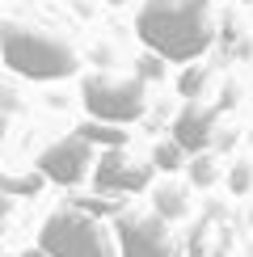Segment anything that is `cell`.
<instances>
[{"label":"cell","instance_id":"cell-3","mask_svg":"<svg viewBox=\"0 0 253 257\" xmlns=\"http://www.w3.org/2000/svg\"><path fill=\"white\" fill-rule=\"evenodd\" d=\"M80 101L89 118L131 126L148 110V80L140 72H89L80 80Z\"/></svg>","mask_w":253,"mask_h":257},{"label":"cell","instance_id":"cell-10","mask_svg":"<svg viewBox=\"0 0 253 257\" xmlns=\"http://www.w3.org/2000/svg\"><path fill=\"white\" fill-rule=\"evenodd\" d=\"M152 156H156V165H161V169H177V165L186 160V148L177 144V139H161Z\"/></svg>","mask_w":253,"mask_h":257},{"label":"cell","instance_id":"cell-6","mask_svg":"<svg viewBox=\"0 0 253 257\" xmlns=\"http://www.w3.org/2000/svg\"><path fill=\"white\" fill-rule=\"evenodd\" d=\"M118 249H122V257H165L169 232L156 215H122L118 219Z\"/></svg>","mask_w":253,"mask_h":257},{"label":"cell","instance_id":"cell-4","mask_svg":"<svg viewBox=\"0 0 253 257\" xmlns=\"http://www.w3.org/2000/svg\"><path fill=\"white\" fill-rule=\"evenodd\" d=\"M38 249L47 257H118L101 219L80 207H59L38 232Z\"/></svg>","mask_w":253,"mask_h":257},{"label":"cell","instance_id":"cell-7","mask_svg":"<svg viewBox=\"0 0 253 257\" xmlns=\"http://www.w3.org/2000/svg\"><path fill=\"white\" fill-rule=\"evenodd\" d=\"M93 177H97V190H144L148 186V169L135 165L122 148H105Z\"/></svg>","mask_w":253,"mask_h":257},{"label":"cell","instance_id":"cell-8","mask_svg":"<svg viewBox=\"0 0 253 257\" xmlns=\"http://www.w3.org/2000/svg\"><path fill=\"white\" fill-rule=\"evenodd\" d=\"M211 126H215V114L211 110H198V105H186L182 118L173 122V139L186 148V152H203L207 139H211Z\"/></svg>","mask_w":253,"mask_h":257},{"label":"cell","instance_id":"cell-5","mask_svg":"<svg viewBox=\"0 0 253 257\" xmlns=\"http://www.w3.org/2000/svg\"><path fill=\"white\" fill-rule=\"evenodd\" d=\"M93 169H97V160H93V144L80 131L59 135L55 144H47V148H42V156H38V173L51 177V181H59V186H80Z\"/></svg>","mask_w":253,"mask_h":257},{"label":"cell","instance_id":"cell-1","mask_svg":"<svg viewBox=\"0 0 253 257\" xmlns=\"http://www.w3.org/2000/svg\"><path fill=\"white\" fill-rule=\"evenodd\" d=\"M135 34L156 59L190 68L215 42L211 0H144L135 13Z\"/></svg>","mask_w":253,"mask_h":257},{"label":"cell","instance_id":"cell-11","mask_svg":"<svg viewBox=\"0 0 253 257\" xmlns=\"http://www.w3.org/2000/svg\"><path fill=\"white\" fill-rule=\"evenodd\" d=\"M203 84H207L203 68H198V63H190V68L182 72V80H177V93H182V97H198V93H203Z\"/></svg>","mask_w":253,"mask_h":257},{"label":"cell","instance_id":"cell-12","mask_svg":"<svg viewBox=\"0 0 253 257\" xmlns=\"http://www.w3.org/2000/svg\"><path fill=\"white\" fill-rule=\"evenodd\" d=\"M161 211H182V194H161Z\"/></svg>","mask_w":253,"mask_h":257},{"label":"cell","instance_id":"cell-2","mask_svg":"<svg viewBox=\"0 0 253 257\" xmlns=\"http://www.w3.org/2000/svg\"><path fill=\"white\" fill-rule=\"evenodd\" d=\"M0 55H5L9 72H17L26 80H63L80 68L72 38H63L59 30L42 26V21H26V17H5Z\"/></svg>","mask_w":253,"mask_h":257},{"label":"cell","instance_id":"cell-9","mask_svg":"<svg viewBox=\"0 0 253 257\" xmlns=\"http://www.w3.org/2000/svg\"><path fill=\"white\" fill-rule=\"evenodd\" d=\"M80 135L89 139V144H105V148H122L126 144V126H114V122H97V118H89L80 126Z\"/></svg>","mask_w":253,"mask_h":257}]
</instances>
